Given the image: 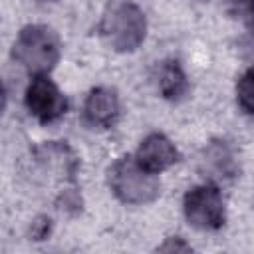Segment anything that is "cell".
Masks as SVG:
<instances>
[{
  "label": "cell",
  "mask_w": 254,
  "mask_h": 254,
  "mask_svg": "<svg viewBox=\"0 0 254 254\" xmlns=\"http://www.w3.org/2000/svg\"><path fill=\"white\" fill-rule=\"evenodd\" d=\"M97 30L107 48L119 54H131L147 38V18L133 2L111 0L101 14Z\"/></svg>",
  "instance_id": "cell-1"
},
{
  "label": "cell",
  "mask_w": 254,
  "mask_h": 254,
  "mask_svg": "<svg viewBox=\"0 0 254 254\" xmlns=\"http://www.w3.org/2000/svg\"><path fill=\"white\" fill-rule=\"evenodd\" d=\"M12 58L30 75H48L62 58V40L46 24H28L12 44Z\"/></svg>",
  "instance_id": "cell-2"
},
{
  "label": "cell",
  "mask_w": 254,
  "mask_h": 254,
  "mask_svg": "<svg viewBox=\"0 0 254 254\" xmlns=\"http://www.w3.org/2000/svg\"><path fill=\"white\" fill-rule=\"evenodd\" d=\"M107 185L123 204H149L161 194V181L145 171L135 157H119L107 169Z\"/></svg>",
  "instance_id": "cell-3"
},
{
  "label": "cell",
  "mask_w": 254,
  "mask_h": 254,
  "mask_svg": "<svg viewBox=\"0 0 254 254\" xmlns=\"http://www.w3.org/2000/svg\"><path fill=\"white\" fill-rule=\"evenodd\" d=\"M183 212L187 222L202 232L220 230L226 222V206L220 189L214 183H202L185 192Z\"/></svg>",
  "instance_id": "cell-4"
},
{
  "label": "cell",
  "mask_w": 254,
  "mask_h": 254,
  "mask_svg": "<svg viewBox=\"0 0 254 254\" xmlns=\"http://www.w3.org/2000/svg\"><path fill=\"white\" fill-rule=\"evenodd\" d=\"M24 103L28 113L42 125L56 123L67 113V99L50 75H32L24 93Z\"/></svg>",
  "instance_id": "cell-5"
},
{
  "label": "cell",
  "mask_w": 254,
  "mask_h": 254,
  "mask_svg": "<svg viewBox=\"0 0 254 254\" xmlns=\"http://www.w3.org/2000/svg\"><path fill=\"white\" fill-rule=\"evenodd\" d=\"M119 113H121V103L113 87L97 85L89 89L83 101V119L87 125L95 129H109L117 123Z\"/></svg>",
  "instance_id": "cell-6"
},
{
  "label": "cell",
  "mask_w": 254,
  "mask_h": 254,
  "mask_svg": "<svg viewBox=\"0 0 254 254\" xmlns=\"http://www.w3.org/2000/svg\"><path fill=\"white\" fill-rule=\"evenodd\" d=\"M135 159L145 171L159 175V173L171 169L181 159V155H179V149L175 147V143L165 133L155 131V133H149L139 143Z\"/></svg>",
  "instance_id": "cell-7"
},
{
  "label": "cell",
  "mask_w": 254,
  "mask_h": 254,
  "mask_svg": "<svg viewBox=\"0 0 254 254\" xmlns=\"http://www.w3.org/2000/svg\"><path fill=\"white\" fill-rule=\"evenodd\" d=\"M200 171L210 183L236 177V159L232 149L224 141H212L200 157Z\"/></svg>",
  "instance_id": "cell-8"
},
{
  "label": "cell",
  "mask_w": 254,
  "mask_h": 254,
  "mask_svg": "<svg viewBox=\"0 0 254 254\" xmlns=\"http://www.w3.org/2000/svg\"><path fill=\"white\" fill-rule=\"evenodd\" d=\"M157 89L161 93V97H165L167 101L179 103L189 95L190 83L189 77L183 69V65L177 60H165L159 64L157 67Z\"/></svg>",
  "instance_id": "cell-9"
},
{
  "label": "cell",
  "mask_w": 254,
  "mask_h": 254,
  "mask_svg": "<svg viewBox=\"0 0 254 254\" xmlns=\"http://www.w3.org/2000/svg\"><path fill=\"white\" fill-rule=\"evenodd\" d=\"M236 101L246 113L254 115V65L248 67L238 77V81H236Z\"/></svg>",
  "instance_id": "cell-10"
},
{
  "label": "cell",
  "mask_w": 254,
  "mask_h": 254,
  "mask_svg": "<svg viewBox=\"0 0 254 254\" xmlns=\"http://www.w3.org/2000/svg\"><path fill=\"white\" fill-rule=\"evenodd\" d=\"M52 232V220L48 216H36L32 226H30V236L32 240H44Z\"/></svg>",
  "instance_id": "cell-11"
},
{
  "label": "cell",
  "mask_w": 254,
  "mask_h": 254,
  "mask_svg": "<svg viewBox=\"0 0 254 254\" xmlns=\"http://www.w3.org/2000/svg\"><path fill=\"white\" fill-rule=\"evenodd\" d=\"M60 208L67 210V212H79L81 210V196L75 189H69V190H64L60 194Z\"/></svg>",
  "instance_id": "cell-12"
},
{
  "label": "cell",
  "mask_w": 254,
  "mask_h": 254,
  "mask_svg": "<svg viewBox=\"0 0 254 254\" xmlns=\"http://www.w3.org/2000/svg\"><path fill=\"white\" fill-rule=\"evenodd\" d=\"M159 250H183V252H189L190 250V246L189 244H185V242H181V238H169Z\"/></svg>",
  "instance_id": "cell-13"
},
{
  "label": "cell",
  "mask_w": 254,
  "mask_h": 254,
  "mask_svg": "<svg viewBox=\"0 0 254 254\" xmlns=\"http://www.w3.org/2000/svg\"><path fill=\"white\" fill-rule=\"evenodd\" d=\"M248 14H250V18H252V24H254V0L250 2V6H248Z\"/></svg>",
  "instance_id": "cell-14"
}]
</instances>
